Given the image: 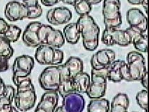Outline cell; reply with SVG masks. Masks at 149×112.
Instances as JSON below:
<instances>
[{
	"mask_svg": "<svg viewBox=\"0 0 149 112\" xmlns=\"http://www.w3.org/2000/svg\"><path fill=\"white\" fill-rule=\"evenodd\" d=\"M13 82L17 87L13 100L15 108L21 112L32 109L36 101V91L32 80L28 77L15 79Z\"/></svg>",
	"mask_w": 149,
	"mask_h": 112,
	"instance_id": "1",
	"label": "cell"
},
{
	"mask_svg": "<svg viewBox=\"0 0 149 112\" xmlns=\"http://www.w3.org/2000/svg\"><path fill=\"white\" fill-rule=\"evenodd\" d=\"M77 25L82 37L85 49L88 51L96 50L99 45L100 29L93 17L90 15L81 16Z\"/></svg>",
	"mask_w": 149,
	"mask_h": 112,
	"instance_id": "2",
	"label": "cell"
},
{
	"mask_svg": "<svg viewBox=\"0 0 149 112\" xmlns=\"http://www.w3.org/2000/svg\"><path fill=\"white\" fill-rule=\"evenodd\" d=\"M107 87V68L92 69L91 83L86 94L91 99H98L105 95Z\"/></svg>",
	"mask_w": 149,
	"mask_h": 112,
	"instance_id": "3",
	"label": "cell"
},
{
	"mask_svg": "<svg viewBox=\"0 0 149 112\" xmlns=\"http://www.w3.org/2000/svg\"><path fill=\"white\" fill-rule=\"evenodd\" d=\"M120 0H104L102 15L106 28H118L122 25Z\"/></svg>",
	"mask_w": 149,
	"mask_h": 112,
	"instance_id": "4",
	"label": "cell"
},
{
	"mask_svg": "<svg viewBox=\"0 0 149 112\" xmlns=\"http://www.w3.org/2000/svg\"><path fill=\"white\" fill-rule=\"evenodd\" d=\"M34 58L40 65L57 66L63 62L64 53L60 49L47 45H41L36 48Z\"/></svg>",
	"mask_w": 149,
	"mask_h": 112,
	"instance_id": "5",
	"label": "cell"
},
{
	"mask_svg": "<svg viewBox=\"0 0 149 112\" xmlns=\"http://www.w3.org/2000/svg\"><path fill=\"white\" fill-rule=\"evenodd\" d=\"M38 38L41 45H47L58 49L62 47L65 42L61 31L44 24H41L38 30Z\"/></svg>",
	"mask_w": 149,
	"mask_h": 112,
	"instance_id": "6",
	"label": "cell"
},
{
	"mask_svg": "<svg viewBox=\"0 0 149 112\" xmlns=\"http://www.w3.org/2000/svg\"><path fill=\"white\" fill-rule=\"evenodd\" d=\"M127 63L130 77L134 81H140L147 72L145 58L138 51H131L127 55Z\"/></svg>",
	"mask_w": 149,
	"mask_h": 112,
	"instance_id": "7",
	"label": "cell"
},
{
	"mask_svg": "<svg viewBox=\"0 0 149 112\" xmlns=\"http://www.w3.org/2000/svg\"><path fill=\"white\" fill-rule=\"evenodd\" d=\"M41 88L46 91H57L60 83V65L45 68L39 77Z\"/></svg>",
	"mask_w": 149,
	"mask_h": 112,
	"instance_id": "8",
	"label": "cell"
},
{
	"mask_svg": "<svg viewBox=\"0 0 149 112\" xmlns=\"http://www.w3.org/2000/svg\"><path fill=\"white\" fill-rule=\"evenodd\" d=\"M102 41L107 46L118 45L125 47L131 44V39L125 30L118 28H105L102 36Z\"/></svg>",
	"mask_w": 149,
	"mask_h": 112,
	"instance_id": "9",
	"label": "cell"
},
{
	"mask_svg": "<svg viewBox=\"0 0 149 112\" xmlns=\"http://www.w3.org/2000/svg\"><path fill=\"white\" fill-rule=\"evenodd\" d=\"M34 66V60L32 56L22 55L15 58L13 64V77L12 79L15 80L18 78L28 77Z\"/></svg>",
	"mask_w": 149,
	"mask_h": 112,
	"instance_id": "10",
	"label": "cell"
},
{
	"mask_svg": "<svg viewBox=\"0 0 149 112\" xmlns=\"http://www.w3.org/2000/svg\"><path fill=\"white\" fill-rule=\"evenodd\" d=\"M62 106L55 109V112H82L85 108L84 97L77 93H72L65 95Z\"/></svg>",
	"mask_w": 149,
	"mask_h": 112,
	"instance_id": "11",
	"label": "cell"
},
{
	"mask_svg": "<svg viewBox=\"0 0 149 112\" xmlns=\"http://www.w3.org/2000/svg\"><path fill=\"white\" fill-rule=\"evenodd\" d=\"M4 15L8 21L16 22L27 18L28 10L20 1H11L5 6Z\"/></svg>",
	"mask_w": 149,
	"mask_h": 112,
	"instance_id": "12",
	"label": "cell"
},
{
	"mask_svg": "<svg viewBox=\"0 0 149 112\" xmlns=\"http://www.w3.org/2000/svg\"><path fill=\"white\" fill-rule=\"evenodd\" d=\"M72 18V11L65 6L53 8L48 10L46 13V19L48 22L55 26L68 23Z\"/></svg>",
	"mask_w": 149,
	"mask_h": 112,
	"instance_id": "13",
	"label": "cell"
},
{
	"mask_svg": "<svg viewBox=\"0 0 149 112\" xmlns=\"http://www.w3.org/2000/svg\"><path fill=\"white\" fill-rule=\"evenodd\" d=\"M114 60H116V53L113 51L102 49L92 56L91 60L92 69L102 70L107 68Z\"/></svg>",
	"mask_w": 149,
	"mask_h": 112,
	"instance_id": "14",
	"label": "cell"
},
{
	"mask_svg": "<svg viewBox=\"0 0 149 112\" xmlns=\"http://www.w3.org/2000/svg\"><path fill=\"white\" fill-rule=\"evenodd\" d=\"M126 18L130 27H136L143 33L147 30V18L141 10L132 8L127 11Z\"/></svg>",
	"mask_w": 149,
	"mask_h": 112,
	"instance_id": "15",
	"label": "cell"
},
{
	"mask_svg": "<svg viewBox=\"0 0 149 112\" xmlns=\"http://www.w3.org/2000/svg\"><path fill=\"white\" fill-rule=\"evenodd\" d=\"M41 22L34 21L29 22L26 27L22 35V39L26 46L31 48H37L41 46L38 38V30L41 25Z\"/></svg>",
	"mask_w": 149,
	"mask_h": 112,
	"instance_id": "16",
	"label": "cell"
},
{
	"mask_svg": "<svg viewBox=\"0 0 149 112\" xmlns=\"http://www.w3.org/2000/svg\"><path fill=\"white\" fill-rule=\"evenodd\" d=\"M131 39V44L138 52L146 53L148 51L147 34L141 32L136 27H130L125 30Z\"/></svg>",
	"mask_w": 149,
	"mask_h": 112,
	"instance_id": "17",
	"label": "cell"
},
{
	"mask_svg": "<svg viewBox=\"0 0 149 112\" xmlns=\"http://www.w3.org/2000/svg\"><path fill=\"white\" fill-rule=\"evenodd\" d=\"M60 83L58 93L62 97L72 93H75L73 84V79H71L69 73L64 65H60Z\"/></svg>",
	"mask_w": 149,
	"mask_h": 112,
	"instance_id": "18",
	"label": "cell"
},
{
	"mask_svg": "<svg viewBox=\"0 0 149 112\" xmlns=\"http://www.w3.org/2000/svg\"><path fill=\"white\" fill-rule=\"evenodd\" d=\"M58 100L59 94L57 91H46L43 94L37 106L46 112H55Z\"/></svg>",
	"mask_w": 149,
	"mask_h": 112,
	"instance_id": "19",
	"label": "cell"
},
{
	"mask_svg": "<svg viewBox=\"0 0 149 112\" xmlns=\"http://www.w3.org/2000/svg\"><path fill=\"white\" fill-rule=\"evenodd\" d=\"M130 106V99L125 93H118L113 97L110 105L109 112H126Z\"/></svg>",
	"mask_w": 149,
	"mask_h": 112,
	"instance_id": "20",
	"label": "cell"
},
{
	"mask_svg": "<svg viewBox=\"0 0 149 112\" xmlns=\"http://www.w3.org/2000/svg\"><path fill=\"white\" fill-rule=\"evenodd\" d=\"M91 83V77L87 73L81 72L73 79V84L75 93H86Z\"/></svg>",
	"mask_w": 149,
	"mask_h": 112,
	"instance_id": "21",
	"label": "cell"
},
{
	"mask_svg": "<svg viewBox=\"0 0 149 112\" xmlns=\"http://www.w3.org/2000/svg\"><path fill=\"white\" fill-rule=\"evenodd\" d=\"M71 79H74L77 74L84 71V63L82 60L77 57L69 58L64 64Z\"/></svg>",
	"mask_w": 149,
	"mask_h": 112,
	"instance_id": "22",
	"label": "cell"
},
{
	"mask_svg": "<svg viewBox=\"0 0 149 112\" xmlns=\"http://www.w3.org/2000/svg\"><path fill=\"white\" fill-rule=\"evenodd\" d=\"M63 35L65 39L69 44H76L80 39L81 34L77 25V22L67 24L63 29Z\"/></svg>",
	"mask_w": 149,
	"mask_h": 112,
	"instance_id": "23",
	"label": "cell"
},
{
	"mask_svg": "<svg viewBox=\"0 0 149 112\" xmlns=\"http://www.w3.org/2000/svg\"><path fill=\"white\" fill-rule=\"evenodd\" d=\"M123 60H114L107 67V79L113 83H119L123 81L121 74V66Z\"/></svg>",
	"mask_w": 149,
	"mask_h": 112,
	"instance_id": "24",
	"label": "cell"
},
{
	"mask_svg": "<svg viewBox=\"0 0 149 112\" xmlns=\"http://www.w3.org/2000/svg\"><path fill=\"white\" fill-rule=\"evenodd\" d=\"M110 104L108 99L104 98L92 99L88 105V112H109Z\"/></svg>",
	"mask_w": 149,
	"mask_h": 112,
	"instance_id": "25",
	"label": "cell"
},
{
	"mask_svg": "<svg viewBox=\"0 0 149 112\" xmlns=\"http://www.w3.org/2000/svg\"><path fill=\"white\" fill-rule=\"evenodd\" d=\"M15 90L12 86L6 85L4 92L0 96V108L5 105L12 104L14 100Z\"/></svg>",
	"mask_w": 149,
	"mask_h": 112,
	"instance_id": "26",
	"label": "cell"
},
{
	"mask_svg": "<svg viewBox=\"0 0 149 112\" xmlns=\"http://www.w3.org/2000/svg\"><path fill=\"white\" fill-rule=\"evenodd\" d=\"M21 33L22 30L20 27L15 25L10 24V25H8L7 30L2 36L10 44H11V43H15L18 41L20 35H21Z\"/></svg>",
	"mask_w": 149,
	"mask_h": 112,
	"instance_id": "27",
	"label": "cell"
},
{
	"mask_svg": "<svg viewBox=\"0 0 149 112\" xmlns=\"http://www.w3.org/2000/svg\"><path fill=\"white\" fill-rule=\"evenodd\" d=\"M13 53L14 51L11 44L2 35H0V57L9 60L13 56Z\"/></svg>",
	"mask_w": 149,
	"mask_h": 112,
	"instance_id": "28",
	"label": "cell"
},
{
	"mask_svg": "<svg viewBox=\"0 0 149 112\" xmlns=\"http://www.w3.org/2000/svg\"><path fill=\"white\" fill-rule=\"evenodd\" d=\"M74 10L80 16L89 15L92 11V5L87 0H79L74 5Z\"/></svg>",
	"mask_w": 149,
	"mask_h": 112,
	"instance_id": "29",
	"label": "cell"
},
{
	"mask_svg": "<svg viewBox=\"0 0 149 112\" xmlns=\"http://www.w3.org/2000/svg\"><path fill=\"white\" fill-rule=\"evenodd\" d=\"M136 100L139 106L142 109L147 110L148 109V92L146 90H142L136 94Z\"/></svg>",
	"mask_w": 149,
	"mask_h": 112,
	"instance_id": "30",
	"label": "cell"
},
{
	"mask_svg": "<svg viewBox=\"0 0 149 112\" xmlns=\"http://www.w3.org/2000/svg\"><path fill=\"white\" fill-rule=\"evenodd\" d=\"M27 10H28L27 19H30V20L39 18L43 13L42 7L39 4L36 6H34V7L27 8Z\"/></svg>",
	"mask_w": 149,
	"mask_h": 112,
	"instance_id": "31",
	"label": "cell"
},
{
	"mask_svg": "<svg viewBox=\"0 0 149 112\" xmlns=\"http://www.w3.org/2000/svg\"><path fill=\"white\" fill-rule=\"evenodd\" d=\"M121 74H122L123 80L126 81L128 82L132 81V80L130 77V75L127 65V63H126V62L124 61V60L123 62L122 66H121Z\"/></svg>",
	"mask_w": 149,
	"mask_h": 112,
	"instance_id": "32",
	"label": "cell"
},
{
	"mask_svg": "<svg viewBox=\"0 0 149 112\" xmlns=\"http://www.w3.org/2000/svg\"><path fill=\"white\" fill-rule=\"evenodd\" d=\"M8 60H9L0 57V72L7 71L8 67H9Z\"/></svg>",
	"mask_w": 149,
	"mask_h": 112,
	"instance_id": "33",
	"label": "cell"
},
{
	"mask_svg": "<svg viewBox=\"0 0 149 112\" xmlns=\"http://www.w3.org/2000/svg\"><path fill=\"white\" fill-rule=\"evenodd\" d=\"M23 4L27 8H31L39 5V0H22Z\"/></svg>",
	"mask_w": 149,
	"mask_h": 112,
	"instance_id": "34",
	"label": "cell"
},
{
	"mask_svg": "<svg viewBox=\"0 0 149 112\" xmlns=\"http://www.w3.org/2000/svg\"><path fill=\"white\" fill-rule=\"evenodd\" d=\"M8 25L3 18H0V35H3L7 30Z\"/></svg>",
	"mask_w": 149,
	"mask_h": 112,
	"instance_id": "35",
	"label": "cell"
},
{
	"mask_svg": "<svg viewBox=\"0 0 149 112\" xmlns=\"http://www.w3.org/2000/svg\"><path fill=\"white\" fill-rule=\"evenodd\" d=\"M0 112H18V110L15 106H12V104H10L5 105L0 108Z\"/></svg>",
	"mask_w": 149,
	"mask_h": 112,
	"instance_id": "36",
	"label": "cell"
},
{
	"mask_svg": "<svg viewBox=\"0 0 149 112\" xmlns=\"http://www.w3.org/2000/svg\"><path fill=\"white\" fill-rule=\"evenodd\" d=\"M40 1L41 4L45 6H53L60 3L61 0H40Z\"/></svg>",
	"mask_w": 149,
	"mask_h": 112,
	"instance_id": "37",
	"label": "cell"
},
{
	"mask_svg": "<svg viewBox=\"0 0 149 112\" xmlns=\"http://www.w3.org/2000/svg\"><path fill=\"white\" fill-rule=\"evenodd\" d=\"M140 81H141V85L144 88V89L147 90V87H148V73L146 74L144 77L140 80Z\"/></svg>",
	"mask_w": 149,
	"mask_h": 112,
	"instance_id": "38",
	"label": "cell"
},
{
	"mask_svg": "<svg viewBox=\"0 0 149 112\" xmlns=\"http://www.w3.org/2000/svg\"><path fill=\"white\" fill-rule=\"evenodd\" d=\"M5 88H6V84L4 83L2 79L0 77V96H1V95L3 94V93L4 92Z\"/></svg>",
	"mask_w": 149,
	"mask_h": 112,
	"instance_id": "39",
	"label": "cell"
},
{
	"mask_svg": "<svg viewBox=\"0 0 149 112\" xmlns=\"http://www.w3.org/2000/svg\"><path fill=\"white\" fill-rule=\"evenodd\" d=\"M79 1V0H61V1H62L64 4L72 5V6H74Z\"/></svg>",
	"mask_w": 149,
	"mask_h": 112,
	"instance_id": "40",
	"label": "cell"
},
{
	"mask_svg": "<svg viewBox=\"0 0 149 112\" xmlns=\"http://www.w3.org/2000/svg\"><path fill=\"white\" fill-rule=\"evenodd\" d=\"M143 0H127L128 2L132 5H141Z\"/></svg>",
	"mask_w": 149,
	"mask_h": 112,
	"instance_id": "41",
	"label": "cell"
},
{
	"mask_svg": "<svg viewBox=\"0 0 149 112\" xmlns=\"http://www.w3.org/2000/svg\"><path fill=\"white\" fill-rule=\"evenodd\" d=\"M141 5H142L143 8H144L146 13H147V11H148V10H147V7H148V0H143Z\"/></svg>",
	"mask_w": 149,
	"mask_h": 112,
	"instance_id": "42",
	"label": "cell"
},
{
	"mask_svg": "<svg viewBox=\"0 0 149 112\" xmlns=\"http://www.w3.org/2000/svg\"><path fill=\"white\" fill-rule=\"evenodd\" d=\"M87 1L91 5H95V4H99V3L101 2L102 0H87Z\"/></svg>",
	"mask_w": 149,
	"mask_h": 112,
	"instance_id": "43",
	"label": "cell"
},
{
	"mask_svg": "<svg viewBox=\"0 0 149 112\" xmlns=\"http://www.w3.org/2000/svg\"><path fill=\"white\" fill-rule=\"evenodd\" d=\"M34 112H46V111H45L44 110H43L42 109H41V108L38 107V106H36V109H35V111H34Z\"/></svg>",
	"mask_w": 149,
	"mask_h": 112,
	"instance_id": "44",
	"label": "cell"
},
{
	"mask_svg": "<svg viewBox=\"0 0 149 112\" xmlns=\"http://www.w3.org/2000/svg\"><path fill=\"white\" fill-rule=\"evenodd\" d=\"M144 112H148V111H147V110H144Z\"/></svg>",
	"mask_w": 149,
	"mask_h": 112,
	"instance_id": "45",
	"label": "cell"
},
{
	"mask_svg": "<svg viewBox=\"0 0 149 112\" xmlns=\"http://www.w3.org/2000/svg\"><path fill=\"white\" fill-rule=\"evenodd\" d=\"M133 112H136V111H133Z\"/></svg>",
	"mask_w": 149,
	"mask_h": 112,
	"instance_id": "46",
	"label": "cell"
},
{
	"mask_svg": "<svg viewBox=\"0 0 149 112\" xmlns=\"http://www.w3.org/2000/svg\"><path fill=\"white\" fill-rule=\"evenodd\" d=\"M126 112H127V111H126Z\"/></svg>",
	"mask_w": 149,
	"mask_h": 112,
	"instance_id": "47",
	"label": "cell"
}]
</instances>
